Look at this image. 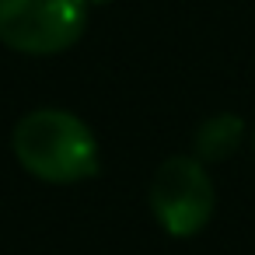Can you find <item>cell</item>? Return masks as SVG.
<instances>
[{
  "label": "cell",
  "instance_id": "obj_2",
  "mask_svg": "<svg viewBox=\"0 0 255 255\" xmlns=\"http://www.w3.org/2000/svg\"><path fill=\"white\" fill-rule=\"evenodd\" d=\"M88 21L84 0H0V42L25 56L70 49Z\"/></svg>",
  "mask_w": 255,
  "mask_h": 255
},
{
  "label": "cell",
  "instance_id": "obj_3",
  "mask_svg": "<svg viewBox=\"0 0 255 255\" xmlns=\"http://www.w3.org/2000/svg\"><path fill=\"white\" fill-rule=\"evenodd\" d=\"M213 182L196 157H168L150 182V210L175 238L199 234L213 217Z\"/></svg>",
  "mask_w": 255,
  "mask_h": 255
},
{
  "label": "cell",
  "instance_id": "obj_1",
  "mask_svg": "<svg viewBox=\"0 0 255 255\" xmlns=\"http://www.w3.org/2000/svg\"><path fill=\"white\" fill-rule=\"evenodd\" d=\"M14 157L42 182L70 185L98 175V140L74 112L35 109L14 126Z\"/></svg>",
  "mask_w": 255,
  "mask_h": 255
},
{
  "label": "cell",
  "instance_id": "obj_4",
  "mask_svg": "<svg viewBox=\"0 0 255 255\" xmlns=\"http://www.w3.org/2000/svg\"><path fill=\"white\" fill-rule=\"evenodd\" d=\"M241 133H245V123L231 112H220L213 119H206L196 133V154L199 161H220L227 157L238 143H241Z\"/></svg>",
  "mask_w": 255,
  "mask_h": 255
}]
</instances>
